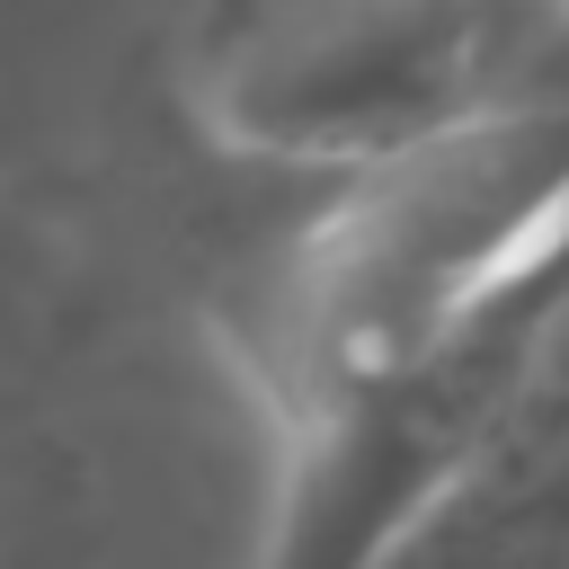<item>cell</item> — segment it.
I'll return each mask as SVG.
<instances>
[{
  "label": "cell",
  "mask_w": 569,
  "mask_h": 569,
  "mask_svg": "<svg viewBox=\"0 0 569 569\" xmlns=\"http://www.w3.org/2000/svg\"><path fill=\"white\" fill-rule=\"evenodd\" d=\"M471 116H569V0H462Z\"/></svg>",
  "instance_id": "7a4b0ae2"
},
{
  "label": "cell",
  "mask_w": 569,
  "mask_h": 569,
  "mask_svg": "<svg viewBox=\"0 0 569 569\" xmlns=\"http://www.w3.org/2000/svg\"><path fill=\"white\" fill-rule=\"evenodd\" d=\"M196 98L231 151L356 178L471 116L462 0H213Z\"/></svg>",
  "instance_id": "6da1fadb"
}]
</instances>
